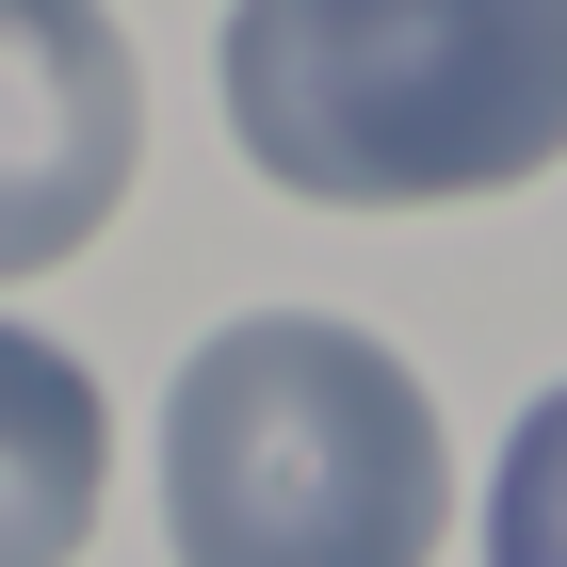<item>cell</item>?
Instances as JSON below:
<instances>
[{
	"label": "cell",
	"mask_w": 567,
	"mask_h": 567,
	"mask_svg": "<svg viewBox=\"0 0 567 567\" xmlns=\"http://www.w3.org/2000/svg\"><path fill=\"white\" fill-rule=\"evenodd\" d=\"M17 195H0V276L33 292L114 195H131V49L82 0H17Z\"/></svg>",
	"instance_id": "3957f363"
},
{
	"label": "cell",
	"mask_w": 567,
	"mask_h": 567,
	"mask_svg": "<svg viewBox=\"0 0 567 567\" xmlns=\"http://www.w3.org/2000/svg\"><path fill=\"white\" fill-rule=\"evenodd\" d=\"M551 486H567V405H535V422H519V454H503V519H486V551L551 567Z\"/></svg>",
	"instance_id": "5b68a950"
},
{
	"label": "cell",
	"mask_w": 567,
	"mask_h": 567,
	"mask_svg": "<svg viewBox=\"0 0 567 567\" xmlns=\"http://www.w3.org/2000/svg\"><path fill=\"white\" fill-rule=\"evenodd\" d=\"M163 535L195 567H422L437 405L390 341L260 308L163 390Z\"/></svg>",
	"instance_id": "7a4b0ae2"
},
{
	"label": "cell",
	"mask_w": 567,
	"mask_h": 567,
	"mask_svg": "<svg viewBox=\"0 0 567 567\" xmlns=\"http://www.w3.org/2000/svg\"><path fill=\"white\" fill-rule=\"evenodd\" d=\"M0 422H17V454H0V551L17 567L82 551L97 535V390H82V357H49L17 324L0 341Z\"/></svg>",
	"instance_id": "277c9868"
},
{
	"label": "cell",
	"mask_w": 567,
	"mask_h": 567,
	"mask_svg": "<svg viewBox=\"0 0 567 567\" xmlns=\"http://www.w3.org/2000/svg\"><path fill=\"white\" fill-rule=\"evenodd\" d=\"M227 131L308 212L519 195L567 146V17L551 0H244Z\"/></svg>",
	"instance_id": "6da1fadb"
}]
</instances>
